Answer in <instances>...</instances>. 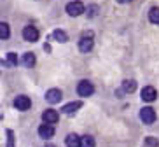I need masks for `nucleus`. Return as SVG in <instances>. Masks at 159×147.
<instances>
[{
	"instance_id": "obj_1",
	"label": "nucleus",
	"mask_w": 159,
	"mask_h": 147,
	"mask_svg": "<svg viewBox=\"0 0 159 147\" xmlns=\"http://www.w3.org/2000/svg\"><path fill=\"white\" fill-rule=\"evenodd\" d=\"M79 49H80V53H89L93 49V33L91 32L82 35V39L79 40Z\"/></svg>"
},
{
	"instance_id": "obj_2",
	"label": "nucleus",
	"mask_w": 159,
	"mask_h": 147,
	"mask_svg": "<svg viewBox=\"0 0 159 147\" xmlns=\"http://www.w3.org/2000/svg\"><path fill=\"white\" fill-rule=\"evenodd\" d=\"M84 11H86L84 4H82V2H79V0L66 4V12H68V16H80Z\"/></svg>"
},
{
	"instance_id": "obj_3",
	"label": "nucleus",
	"mask_w": 159,
	"mask_h": 147,
	"mask_svg": "<svg viewBox=\"0 0 159 147\" xmlns=\"http://www.w3.org/2000/svg\"><path fill=\"white\" fill-rule=\"evenodd\" d=\"M77 93H79L80 96H91L94 93V86L89 81H80L79 84H77Z\"/></svg>"
},
{
	"instance_id": "obj_4",
	"label": "nucleus",
	"mask_w": 159,
	"mask_h": 147,
	"mask_svg": "<svg viewBox=\"0 0 159 147\" xmlns=\"http://www.w3.org/2000/svg\"><path fill=\"white\" fill-rule=\"evenodd\" d=\"M140 119L145 124H152L156 121V110L152 107H143L140 110Z\"/></svg>"
},
{
	"instance_id": "obj_5",
	"label": "nucleus",
	"mask_w": 159,
	"mask_h": 147,
	"mask_svg": "<svg viewBox=\"0 0 159 147\" xmlns=\"http://www.w3.org/2000/svg\"><path fill=\"white\" fill-rule=\"evenodd\" d=\"M14 107L18 110H23L25 112V110H28L30 107H32V100H30L28 96H25V95H19L18 98L14 100Z\"/></svg>"
},
{
	"instance_id": "obj_6",
	"label": "nucleus",
	"mask_w": 159,
	"mask_h": 147,
	"mask_svg": "<svg viewBox=\"0 0 159 147\" xmlns=\"http://www.w3.org/2000/svg\"><path fill=\"white\" fill-rule=\"evenodd\" d=\"M23 37L26 39L28 42H35L39 39V30L35 28V26H32V25H28V26L23 28Z\"/></svg>"
},
{
	"instance_id": "obj_7",
	"label": "nucleus",
	"mask_w": 159,
	"mask_h": 147,
	"mask_svg": "<svg viewBox=\"0 0 159 147\" xmlns=\"http://www.w3.org/2000/svg\"><path fill=\"white\" fill-rule=\"evenodd\" d=\"M156 98H157V91H156V88H152V86H145L143 90H142V100H143V102H154Z\"/></svg>"
},
{
	"instance_id": "obj_8",
	"label": "nucleus",
	"mask_w": 159,
	"mask_h": 147,
	"mask_svg": "<svg viewBox=\"0 0 159 147\" xmlns=\"http://www.w3.org/2000/svg\"><path fill=\"white\" fill-rule=\"evenodd\" d=\"M39 135L44 138V140H47V138H51L52 135H54V126L52 124H47V123H44L40 128H39Z\"/></svg>"
},
{
	"instance_id": "obj_9",
	"label": "nucleus",
	"mask_w": 159,
	"mask_h": 147,
	"mask_svg": "<svg viewBox=\"0 0 159 147\" xmlns=\"http://www.w3.org/2000/svg\"><path fill=\"white\" fill-rule=\"evenodd\" d=\"M58 112L54 109H47L46 112L42 114V119H44V123H47V124H54V123H58Z\"/></svg>"
},
{
	"instance_id": "obj_10",
	"label": "nucleus",
	"mask_w": 159,
	"mask_h": 147,
	"mask_svg": "<svg viewBox=\"0 0 159 147\" xmlns=\"http://www.w3.org/2000/svg\"><path fill=\"white\" fill-rule=\"evenodd\" d=\"M61 91L60 90H56V88H52V90H49L46 93V100L47 102H49V103H58V102H60L61 100Z\"/></svg>"
},
{
	"instance_id": "obj_11",
	"label": "nucleus",
	"mask_w": 159,
	"mask_h": 147,
	"mask_svg": "<svg viewBox=\"0 0 159 147\" xmlns=\"http://www.w3.org/2000/svg\"><path fill=\"white\" fill-rule=\"evenodd\" d=\"M80 107H82V103H80V102H70V103H66L61 110H63L65 114H75Z\"/></svg>"
},
{
	"instance_id": "obj_12",
	"label": "nucleus",
	"mask_w": 159,
	"mask_h": 147,
	"mask_svg": "<svg viewBox=\"0 0 159 147\" xmlns=\"http://www.w3.org/2000/svg\"><path fill=\"white\" fill-rule=\"evenodd\" d=\"M35 54L33 53H25L23 58H21V63H23V67H28V68H32L33 65H35Z\"/></svg>"
},
{
	"instance_id": "obj_13",
	"label": "nucleus",
	"mask_w": 159,
	"mask_h": 147,
	"mask_svg": "<svg viewBox=\"0 0 159 147\" xmlns=\"http://www.w3.org/2000/svg\"><path fill=\"white\" fill-rule=\"evenodd\" d=\"M66 145L68 147H79L80 145V137L79 135H75V133H70L68 137H66Z\"/></svg>"
},
{
	"instance_id": "obj_14",
	"label": "nucleus",
	"mask_w": 159,
	"mask_h": 147,
	"mask_svg": "<svg viewBox=\"0 0 159 147\" xmlns=\"http://www.w3.org/2000/svg\"><path fill=\"white\" fill-rule=\"evenodd\" d=\"M136 90V82L133 79H126V81L122 82V91H126V93H133Z\"/></svg>"
},
{
	"instance_id": "obj_15",
	"label": "nucleus",
	"mask_w": 159,
	"mask_h": 147,
	"mask_svg": "<svg viewBox=\"0 0 159 147\" xmlns=\"http://www.w3.org/2000/svg\"><path fill=\"white\" fill-rule=\"evenodd\" d=\"M149 21L154 25H159V7H152L149 11Z\"/></svg>"
},
{
	"instance_id": "obj_16",
	"label": "nucleus",
	"mask_w": 159,
	"mask_h": 147,
	"mask_svg": "<svg viewBox=\"0 0 159 147\" xmlns=\"http://www.w3.org/2000/svg\"><path fill=\"white\" fill-rule=\"evenodd\" d=\"M52 39H54L56 42H66V40H68V37H66V33L63 32V30H54V32H52Z\"/></svg>"
},
{
	"instance_id": "obj_17",
	"label": "nucleus",
	"mask_w": 159,
	"mask_h": 147,
	"mask_svg": "<svg viewBox=\"0 0 159 147\" xmlns=\"http://www.w3.org/2000/svg\"><path fill=\"white\" fill-rule=\"evenodd\" d=\"M11 37V28L7 23H0V39L2 40H5V39Z\"/></svg>"
},
{
	"instance_id": "obj_18",
	"label": "nucleus",
	"mask_w": 159,
	"mask_h": 147,
	"mask_svg": "<svg viewBox=\"0 0 159 147\" xmlns=\"http://www.w3.org/2000/svg\"><path fill=\"white\" fill-rule=\"evenodd\" d=\"M79 147H94V138L86 135V137H80V145Z\"/></svg>"
},
{
	"instance_id": "obj_19",
	"label": "nucleus",
	"mask_w": 159,
	"mask_h": 147,
	"mask_svg": "<svg viewBox=\"0 0 159 147\" xmlns=\"http://www.w3.org/2000/svg\"><path fill=\"white\" fill-rule=\"evenodd\" d=\"M7 63H9L11 67L18 65V56H16L14 53H9V54H7Z\"/></svg>"
},
{
	"instance_id": "obj_20",
	"label": "nucleus",
	"mask_w": 159,
	"mask_h": 147,
	"mask_svg": "<svg viewBox=\"0 0 159 147\" xmlns=\"http://www.w3.org/2000/svg\"><path fill=\"white\" fill-rule=\"evenodd\" d=\"M7 147H14V131L7 130Z\"/></svg>"
},
{
	"instance_id": "obj_21",
	"label": "nucleus",
	"mask_w": 159,
	"mask_h": 147,
	"mask_svg": "<svg viewBox=\"0 0 159 147\" xmlns=\"http://www.w3.org/2000/svg\"><path fill=\"white\" fill-rule=\"evenodd\" d=\"M145 144H147L149 147H157V145H159V142L156 140V138H152V137H147V138H145Z\"/></svg>"
},
{
	"instance_id": "obj_22",
	"label": "nucleus",
	"mask_w": 159,
	"mask_h": 147,
	"mask_svg": "<svg viewBox=\"0 0 159 147\" xmlns=\"http://www.w3.org/2000/svg\"><path fill=\"white\" fill-rule=\"evenodd\" d=\"M88 14L91 16V18L98 14V5H89V12H88Z\"/></svg>"
},
{
	"instance_id": "obj_23",
	"label": "nucleus",
	"mask_w": 159,
	"mask_h": 147,
	"mask_svg": "<svg viewBox=\"0 0 159 147\" xmlns=\"http://www.w3.org/2000/svg\"><path fill=\"white\" fill-rule=\"evenodd\" d=\"M119 4H128V2H131V0H117Z\"/></svg>"
},
{
	"instance_id": "obj_24",
	"label": "nucleus",
	"mask_w": 159,
	"mask_h": 147,
	"mask_svg": "<svg viewBox=\"0 0 159 147\" xmlns=\"http://www.w3.org/2000/svg\"><path fill=\"white\" fill-rule=\"evenodd\" d=\"M46 147H54V145H46Z\"/></svg>"
}]
</instances>
